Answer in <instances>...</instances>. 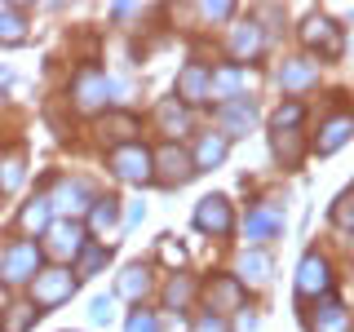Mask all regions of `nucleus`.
Wrapping results in <instances>:
<instances>
[{
	"mask_svg": "<svg viewBox=\"0 0 354 332\" xmlns=\"http://www.w3.org/2000/svg\"><path fill=\"white\" fill-rule=\"evenodd\" d=\"M332 288V266L319 252H306L301 266H297V297H324Z\"/></svg>",
	"mask_w": 354,
	"mask_h": 332,
	"instance_id": "obj_5",
	"label": "nucleus"
},
{
	"mask_svg": "<svg viewBox=\"0 0 354 332\" xmlns=\"http://www.w3.org/2000/svg\"><path fill=\"white\" fill-rule=\"evenodd\" d=\"M350 133H354V116H337V120H328V124H324V138H319V151L332 155L337 147H346V142H350Z\"/></svg>",
	"mask_w": 354,
	"mask_h": 332,
	"instance_id": "obj_21",
	"label": "nucleus"
},
{
	"mask_svg": "<svg viewBox=\"0 0 354 332\" xmlns=\"http://www.w3.org/2000/svg\"><path fill=\"white\" fill-rule=\"evenodd\" d=\"M191 293H195V284H191V279H173L169 288H164V297H169V306H173V310H182L186 302H191Z\"/></svg>",
	"mask_w": 354,
	"mask_h": 332,
	"instance_id": "obj_32",
	"label": "nucleus"
},
{
	"mask_svg": "<svg viewBox=\"0 0 354 332\" xmlns=\"http://www.w3.org/2000/svg\"><path fill=\"white\" fill-rule=\"evenodd\" d=\"M350 328H354L350 310L337 302H324V306L310 310V332H350Z\"/></svg>",
	"mask_w": 354,
	"mask_h": 332,
	"instance_id": "obj_16",
	"label": "nucleus"
},
{
	"mask_svg": "<svg viewBox=\"0 0 354 332\" xmlns=\"http://www.w3.org/2000/svg\"><path fill=\"white\" fill-rule=\"evenodd\" d=\"M208 84H213V71L204 62H191L182 75H177V102H204Z\"/></svg>",
	"mask_w": 354,
	"mask_h": 332,
	"instance_id": "obj_11",
	"label": "nucleus"
},
{
	"mask_svg": "<svg viewBox=\"0 0 354 332\" xmlns=\"http://www.w3.org/2000/svg\"><path fill=\"white\" fill-rule=\"evenodd\" d=\"M208 306H213V315H230V310H243V284L230 279V275H221V279L208 284Z\"/></svg>",
	"mask_w": 354,
	"mask_h": 332,
	"instance_id": "obj_12",
	"label": "nucleus"
},
{
	"mask_svg": "<svg viewBox=\"0 0 354 332\" xmlns=\"http://www.w3.org/2000/svg\"><path fill=\"white\" fill-rule=\"evenodd\" d=\"M18 182H22V160L14 155V160H5V182H0V186H5V191H14Z\"/></svg>",
	"mask_w": 354,
	"mask_h": 332,
	"instance_id": "obj_36",
	"label": "nucleus"
},
{
	"mask_svg": "<svg viewBox=\"0 0 354 332\" xmlns=\"http://www.w3.org/2000/svg\"><path fill=\"white\" fill-rule=\"evenodd\" d=\"M0 302H5V293H0Z\"/></svg>",
	"mask_w": 354,
	"mask_h": 332,
	"instance_id": "obj_40",
	"label": "nucleus"
},
{
	"mask_svg": "<svg viewBox=\"0 0 354 332\" xmlns=\"http://www.w3.org/2000/svg\"><path fill=\"white\" fill-rule=\"evenodd\" d=\"M160 257H164V261H169V266H182V261H186V252H182V243H173V239H164V243H160Z\"/></svg>",
	"mask_w": 354,
	"mask_h": 332,
	"instance_id": "obj_37",
	"label": "nucleus"
},
{
	"mask_svg": "<svg viewBox=\"0 0 354 332\" xmlns=\"http://www.w3.org/2000/svg\"><path fill=\"white\" fill-rule=\"evenodd\" d=\"M106 257H111V252L102 248V243H84V248H80V261H75V275H80V279L97 275V270L106 266Z\"/></svg>",
	"mask_w": 354,
	"mask_h": 332,
	"instance_id": "obj_25",
	"label": "nucleus"
},
{
	"mask_svg": "<svg viewBox=\"0 0 354 332\" xmlns=\"http://www.w3.org/2000/svg\"><path fill=\"white\" fill-rule=\"evenodd\" d=\"M315 75H319V66L310 62V58H301V62H283V66H279V84H283V89H306Z\"/></svg>",
	"mask_w": 354,
	"mask_h": 332,
	"instance_id": "obj_24",
	"label": "nucleus"
},
{
	"mask_svg": "<svg viewBox=\"0 0 354 332\" xmlns=\"http://www.w3.org/2000/svg\"><path fill=\"white\" fill-rule=\"evenodd\" d=\"M44 235H49V252H53V257H80V248H84V226H80V221L62 217V221H53Z\"/></svg>",
	"mask_w": 354,
	"mask_h": 332,
	"instance_id": "obj_8",
	"label": "nucleus"
},
{
	"mask_svg": "<svg viewBox=\"0 0 354 332\" xmlns=\"http://www.w3.org/2000/svg\"><path fill=\"white\" fill-rule=\"evenodd\" d=\"M22 36H27V22H22L14 9H0V40H5V44H18Z\"/></svg>",
	"mask_w": 354,
	"mask_h": 332,
	"instance_id": "obj_28",
	"label": "nucleus"
},
{
	"mask_svg": "<svg viewBox=\"0 0 354 332\" xmlns=\"http://www.w3.org/2000/svg\"><path fill=\"white\" fill-rule=\"evenodd\" d=\"M204 18H230V5H199Z\"/></svg>",
	"mask_w": 354,
	"mask_h": 332,
	"instance_id": "obj_39",
	"label": "nucleus"
},
{
	"mask_svg": "<svg viewBox=\"0 0 354 332\" xmlns=\"http://www.w3.org/2000/svg\"><path fill=\"white\" fill-rule=\"evenodd\" d=\"M111 315H115V297H93L88 319H93V324H111Z\"/></svg>",
	"mask_w": 354,
	"mask_h": 332,
	"instance_id": "obj_34",
	"label": "nucleus"
},
{
	"mask_svg": "<svg viewBox=\"0 0 354 332\" xmlns=\"http://www.w3.org/2000/svg\"><path fill=\"white\" fill-rule=\"evenodd\" d=\"M217 120H221V129H226L221 138H239V133L252 129V120H257V107H252L248 98H235V102H221Z\"/></svg>",
	"mask_w": 354,
	"mask_h": 332,
	"instance_id": "obj_10",
	"label": "nucleus"
},
{
	"mask_svg": "<svg viewBox=\"0 0 354 332\" xmlns=\"http://www.w3.org/2000/svg\"><path fill=\"white\" fill-rule=\"evenodd\" d=\"M75 107L80 111H97L106 102V75H97V71H80L75 75Z\"/></svg>",
	"mask_w": 354,
	"mask_h": 332,
	"instance_id": "obj_15",
	"label": "nucleus"
},
{
	"mask_svg": "<svg viewBox=\"0 0 354 332\" xmlns=\"http://www.w3.org/2000/svg\"><path fill=\"white\" fill-rule=\"evenodd\" d=\"M120 221V199H93V226L97 230H106V226H115Z\"/></svg>",
	"mask_w": 354,
	"mask_h": 332,
	"instance_id": "obj_29",
	"label": "nucleus"
},
{
	"mask_svg": "<svg viewBox=\"0 0 354 332\" xmlns=\"http://www.w3.org/2000/svg\"><path fill=\"white\" fill-rule=\"evenodd\" d=\"M0 270H5V279H9V284H27V279H36V270H40V243H36V239H18V243H9L5 257H0Z\"/></svg>",
	"mask_w": 354,
	"mask_h": 332,
	"instance_id": "obj_3",
	"label": "nucleus"
},
{
	"mask_svg": "<svg viewBox=\"0 0 354 332\" xmlns=\"http://www.w3.org/2000/svg\"><path fill=\"white\" fill-rule=\"evenodd\" d=\"M133 133H138V120H133V116H111L106 124H102V138H115L120 147H124Z\"/></svg>",
	"mask_w": 354,
	"mask_h": 332,
	"instance_id": "obj_27",
	"label": "nucleus"
},
{
	"mask_svg": "<svg viewBox=\"0 0 354 332\" xmlns=\"http://www.w3.org/2000/svg\"><path fill=\"white\" fill-rule=\"evenodd\" d=\"M226 160V138L221 133H204L195 147V169H213V164Z\"/></svg>",
	"mask_w": 354,
	"mask_h": 332,
	"instance_id": "obj_22",
	"label": "nucleus"
},
{
	"mask_svg": "<svg viewBox=\"0 0 354 332\" xmlns=\"http://www.w3.org/2000/svg\"><path fill=\"white\" fill-rule=\"evenodd\" d=\"M155 120L164 124V133H186L191 129V111H186V102H177V98H164L160 111H155Z\"/></svg>",
	"mask_w": 354,
	"mask_h": 332,
	"instance_id": "obj_19",
	"label": "nucleus"
},
{
	"mask_svg": "<svg viewBox=\"0 0 354 332\" xmlns=\"http://www.w3.org/2000/svg\"><path fill=\"white\" fill-rule=\"evenodd\" d=\"M195 226L204 230V235H230V226H235V213H230V204L221 195H208L195 204Z\"/></svg>",
	"mask_w": 354,
	"mask_h": 332,
	"instance_id": "obj_7",
	"label": "nucleus"
},
{
	"mask_svg": "<svg viewBox=\"0 0 354 332\" xmlns=\"http://www.w3.org/2000/svg\"><path fill=\"white\" fill-rule=\"evenodd\" d=\"M270 142H274V155L283 160V169H297V164H301V133H297V129L270 133Z\"/></svg>",
	"mask_w": 354,
	"mask_h": 332,
	"instance_id": "obj_20",
	"label": "nucleus"
},
{
	"mask_svg": "<svg viewBox=\"0 0 354 332\" xmlns=\"http://www.w3.org/2000/svg\"><path fill=\"white\" fill-rule=\"evenodd\" d=\"M106 164L115 169V177H124V182H151V177H155V155L142 147V142H124V147H115Z\"/></svg>",
	"mask_w": 354,
	"mask_h": 332,
	"instance_id": "obj_2",
	"label": "nucleus"
},
{
	"mask_svg": "<svg viewBox=\"0 0 354 332\" xmlns=\"http://www.w3.org/2000/svg\"><path fill=\"white\" fill-rule=\"evenodd\" d=\"M332 221H337L341 230H354V199H337V208H332Z\"/></svg>",
	"mask_w": 354,
	"mask_h": 332,
	"instance_id": "obj_35",
	"label": "nucleus"
},
{
	"mask_svg": "<svg viewBox=\"0 0 354 332\" xmlns=\"http://www.w3.org/2000/svg\"><path fill=\"white\" fill-rule=\"evenodd\" d=\"M257 49H261V27L257 22H239V27L230 31V53H235L239 62H248V58H257Z\"/></svg>",
	"mask_w": 354,
	"mask_h": 332,
	"instance_id": "obj_18",
	"label": "nucleus"
},
{
	"mask_svg": "<svg viewBox=\"0 0 354 332\" xmlns=\"http://www.w3.org/2000/svg\"><path fill=\"white\" fill-rule=\"evenodd\" d=\"M49 213H53V208H49V199H31V204L27 208H22V230H44V226H49Z\"/></svg>",
	"mask_w": 354,
	"mask_h": 332,
	"instance_id": "obj_26",
	"label": "nucleus"
},
{
	"mask_svg": "<svg viewBox=\"0 0 354 332\" xmlns=\"http://www.w3.org/2000/svg\"><path fill=\"white\" fill-rule=\"evenodd\" d=\"M301 40H306L310 53H319V58H337V53H341V27H337L332 18H324V14L306 18Z\"/></svg>",
	"mask_w": 354,
	"mask_h": 332,
	"instance_id": "obj_4",
	"label": "nucleus"
},
{
	"mask_svg": "<svg viewBox=\"0 0 354 332\" xmlns=\"http://www.w3.org/2000/svg\"><path fill=\"white\" fill-rule=\"evenodd\" d=\"M155 164H160V173H155V177H160L164 186H186V182H191V177L199 173V169H195V160H191V155H186L182 147H173V142H169V147H164L160 155H155Z\"/></svg>",
	"mask_w": 354,
	"mask_h": 332,
	"instance_id": "obj_6",
	"label": "nucleus"
},
{
	"mask_svg": "<svg viewBox=\"0 0 354 332\" xmlns=\"http://www.w3.org/2000/svg\"><path fill=\"white\" fill-rule=\"evenodd\" d=\"M31 319H40L36 306H9V319H5V328H0V332H27Z\"/></svg>",
	"mask_w": 354,
	"mask_h": 332,
	"instance_id": "obj_30",
	"label": "nucleus"
},
{
	"mask_svg": "<svg viewBox=\"0 0 354 332\" xmlns=\"http://www.w3.org/2000/svg\"><path fill=\"white\" fill-rule=\"evenodd\" d=\"M199 332H226V319H221V315H213V310H208V315L199 319Z\"/></svg>",
	"mask_w": 354,
	"mask_h": 332,
	"instance_id": "obj_38",
	"label": "nucleus"
},
{
	"mask_svg": "<svg viewBox=\"0 0 354 332\" xmlns=\"http://www.w3.org/2000/svg\"><path fill=\"white\" fill-rule=\"evenodd\" d=\"M301 116H306L301 102H288V107H279V111L270 116V129H274V133H279V129H297V124H301Z\"/></svg>",
	"mask_w": 354,
	"mask_h": 332,
	"instance_id": "obj_31",
	"label": "nucleus"
},
{
	"mask_svg": "<svg viewBox=\"0 0 354 332\" xmlns=\"http://www.w3.org/2000/svg\"><path fill=\"white\" fill-rule=\"evenodd\" d=\"M235 279H239V284H252V288L270 284V257H266L261 248L243 252V257H239V275H235Z\"/></svg>",
	"mask_w": 354,
	"mask_h": 332,
	"instance_id": "obj_17",
	"label": "nucleus"
},
{
	"mask_svg": "<svg viewBox=\"0 0 354 332\" xmlns=\"http://www.w3.org/2000/svg\"><path fill=\"white\" fill-rule=\"evenodd\" d=\"M124 332H160V319H155L151 310H133L129 324H124Z\"/></svg>",
	"mask_w": 354,
	"mask_h": 332,
	"instance_id": "obj_33",
	"label": "nucleus"
},
{
	"mask_svg": "<svg viewBox=\"0 0 354 332\" xmlns=\"http://www.w3.org/2000/svg\"><path fill=\"white\" fill-rule=\"evenodd\" d=\"M147 293H151V270H147V266H129V270L120 275V297H129V302H142Z\"/></svg>",
	"mask_w": 354,
	"mask_h": 332,
	"instance_id": "obj_23",
	"label": "nucleus"
},
{
	"mask_svg": "<svg viewBox=\"0 0 354 332\" xmlns=\"http://www.w3.org/2000/svg\"><path fill=\"white\" fill-rule=\"evenodd\" d=\"M71 293H75V279H71V270H62V266L36 270V279H31V302H36L40 315H44V310H53V306H62Z\"/></svg>",
	"mask_w": 354,
	"mask_h": 332,
	"instance_id": "obj_1",
	"label": "nucleus"
},
{
	"mask_svg": "<svg viewBox=\"0 0 354 332\" xmlns=\"http://www.w3.org/2000/svg\"><path fill=\"white\" fill-rule=\"evenodd\" d=\"M88 204H93V199H88L84 182H62L58 191H53V199H49V208H58V213H62L66 221H75V217H80Z\"/></svg>",
	"mask_w": 354,
	"mask_h": 332,
	"instance_id": "obj_14",
	"label": "nucleus"
},
{
	"mask_svg": "<svg viewBox=\"0 0 354 332\" xmlns=\"http://www.w3.org/2000/svg\"><path fill=\"white\" fill-rule=\"evenodd\" d=\"M248 84V71H243L239 62H226L213 71V84H208V98H221V102H235L239 89Z\"/></svg>",
	"mask_w": 354,
	"mask_h": 332,
	"instance_id": "obj_13",
	"label": "nucleus"
},
{
	"mask_svg": "<svg viewBox=\"0 0 354 332\" xmlns=\"http://www.w3.org/2000/svg\"><path fill=\"white\" fill-rule=\"evenodd\" d=\"M243 230H248V243H266V239H274L283 230V208H274V204H257L248 213V221H243Z\"/></svg>",
	"mask_w": 354,
	"mask_h": 332,
	"instance_id": "obj_9",
	"label": "nucleus"
}]
</instances>
